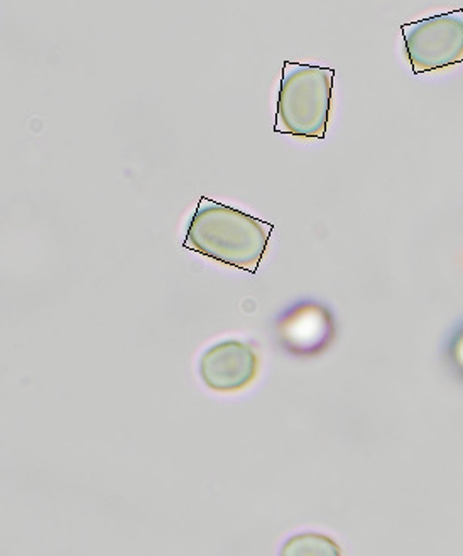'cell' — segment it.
Instances as JSON below:
<instances>
[{"mask_svg": "<svg viewBox=\"0 0 463 556\" xmlns=\"http://www.w3.org/2000/svg\"><path fill=\"white\" fill-rule=\"evenodd\" d=\"M274 225L234 206L202 199L188 227L185 248L254 275L266 254Z\"/></svg>", "mask_w": 463, "mask_h": 556, "instance_id": "1", "label": "cell"}, {"mask_svg": "<svg viewBox=\"0 0 463 556\" xmlns=\"http://www.w3.org/2000/svg\"><path fill=\"white\" fill-rule=\"evenodd\" d=\"M334 70L285 63L277 97V132L323 139L330 118Z\"/></svg>", "mask_w": 463, "mask_h": 556, "instance_id": "2", "label": "cell"}, {"mask_svg": "<svg viewBox=\"0 0 463 556\" xmlns=\"http://www.w3.org/2000/svg\"><path fill=\"white\" fill-rule=\"evenodd\" d=\"M414 72H440L463 62V11L445 12L403 26Z\"/></svg>", "mask_w": 463, "mask_h": 556, "instance_id": "3", "label": "cell"}, {"mask_svg": "<svg viewBox=\"0 0 463 556\" xmlns=\"http://www.w3.org/2000/svg\"><path fill=\"white\" fill-rule=\"evenodd\" d=\"M331 309L315 300H300L276 320L277 342L292 357H316L335 340Z\"/></svg>", "mask_w": 463, "mask_h": 556, "instance_id": "4", "label": "cell"}, {"mask_svg": "<svg viewBox=\"0 0 463 556\" xmlns=\"http://www.w3.org/2000/svg\"><path fill=\"white\" fill-rule=\"evenodd\" d=\"M258 355L249 343L228 339L215 343L200 358V376L218 393H236L254 381Z\"/></svg>", "mask_w": 463, "mask_h": 556, "instance_id": "5", "label": "cell"}, {"mask_svg": "<svg viewBox=\"0 0 463 556\" xmlns=\"http://www.w3.org/2000/svg\"><path fill=\"white\" fill-rule=\"evenodd\" d=\"M279 556H342V549L325 534L300 533L285 541Z\"/></svg>", "mask_w": 463, "mask_h": 556, "instance_id": "6", "label": "cell"}, {"mask_svg": "<svg viewBox=\"0 0 463 556\" xmlns=\"http://www.w3.org/2000/svg\"><path fill=\"white\" fill-rule=\"evenodd\" d=\"M450 358H452L453 367L463 376V327L450 343Z\"/></svg>", "mask_w": 463, "mask_h": 556, "instance_id": "7", "label": "cell"}]
</instances>
